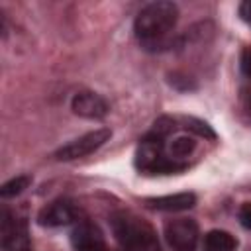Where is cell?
<instances>
[{
  "instance_id": "52a82bcc",
  "label": "cell",
  "mask_w": 251,
  "mask_h": 251,
  "mask_svg": "<svg viewBox=\"0 0 251 251\" xmlns=\"http://www.w3.org/2000/svg\"><path fill=\"white\" fill-rule=\"evenodd\" d=\"M71 108L76 116H82V118H88V120H100L108 114V102L96 94V92H76L73 96V102H71Z\"/></svg>"
},
{
  "instance_id": "7a4b0ae2",
  "label": "cell",
  "mask_w": 251,
  "mask_h": 251,
  "mask_svg": "<svg viewBox=\"0 0 251 251\" xmlns=\"http://www.w3.org/2000/svg\"><path fill=\"white\" fill-rule=\"evenodd\" d=\"M114 235L122 251H161L155 229L131 214H120L112 220Z\"/></svg>"
},
{
  "instance_id": "3957f363",
  "label": "cell",
  "mask_w": 251,
  "mask_h": 251,
  "mask_svg": "<svg viewBox=\"0 0 251 251\" xmlns=\"http://www.w3.org/2000/svg\"><path fill=\"white\" fill-rule=\"evenodd\" d=\"M165 239L173 251H194L198 243V226L192 218H176L167 222Z\"/></svg>"
},
{
  "instance_id": "9a60e30c",
  "label": "cell",
  "mask_w": 251,
  "mask_h": 251,
  "mask_svg": "<svg viewBox=\"0 0 251 251\" xmlns=\"http://www.w3.org/2000/svg\"><path fill=\"white\" fill-rule=\"evenodd\" d=\"M176 126H175V120L173 118H159L157 122H155V126H153V129H151V135H157V137H165V135H169L173 129H175Z\"/></svg>"
},
{
  "instance_id": "ba28073f",
  "label": "cell",
  "mask_w": 251,
  "mask_h": 251,
  "mask_svg": "<svg viewBox=\"0 0 251 251\" xmlns=\"http://www.w3.org/2000/svg\"><path fill=\"white\" fill-rule=\"evenodd\" d=\"M0 235H2V249L4 251H29V237H27V229L25 224L22 220H2V227H0Z\"/></svg>"
},
{
  "instance_id": "2e32d148",
  "label": "cell",
  "mask_w": 251,
  "mask_h": 251,
  "mask_svg": "<svg viewBox=\"0 0 251 251\" xmlns=\"http://www.w3.org/2000/svg\"><path fill=\"white\" fill-rule=\"evenodd\" d=\"M239 222H241L243 227L251 229V202H245L239 208Z\"/></svg>"
},
{
  "instance_id": "4fadbf2b",
  "label": "cell",
  "mask_w": 251,
  "mask_h": 251,
  "mask_svg": "<svg viewBox=\"0 0 251 251\" xmlns=\"http://www.w3.org/2000/svg\"><path fill=\"white\" fill-rule=\"evenodd\" d=\"M29 182H31V176H27V175L16 176V178H12V180H8V182L2 184V188H0V196H2V198L18 196V194H22V192L29 186Z\"/></svg>"
},
{
  "instance_id": "5b68a950",
  "label": "cell",
  "mask_w": 251,
  "mask_h": 251,
  "mask_svg": "<svg viewBox=\"0 0 251 251\" xmlns=\"http://www.w3.org/2000/svg\"><path fill=\"white\" fill-rule=\"evenodd\" d=\"M163 139L157 137V135H147L139 147H137V153H135V165L143 171H149V173H157V169L161 167V163L167 159L163 155Z\"/></svg>"
},
{
  "instance_id": "277c9868",
  "label": "cell",
  "mask_w": 251,
  "mask_h": 251,
  "mask_svg": "<svg viewBox=\"0 0 251 251\" xmlns=\"http://www.w3.org/2000/svg\"><path fill=\"white\" fill-rule=\"evenodd\" d=\"M112 131L108 127H100V129H94V131H88L84 135H80L78 139L63 145L55 157L61 159V161H71V159H80V157H86L90 155L92 151H96L98 147H102L108 139H110Z\"/></svg>"
},
{
  "instance_id": "e0dca14e",
  "label": "cell",
  "mask_w": 251,
  "mask_h": 251,
  "mask_svg": "<svg viewBox=\"0 0 251 251\" xmlns=\"http://www.w3.org/2000/svg\"><path fill=\"white\" fill-rule=\"evenodd\" d=\"M239 16H241V20H243L247 25H251V0L241 2V6H239Z\"/></svg>"
},
{
  "instance_id": "ac0fdd59",
  "label": "cell",
  "mask_w": 251,
  "mask_h": 251,
  "mask_svg": "<svg viewBox=\"0 0 251 251\" xmlns=\"http://www.w3.org/2000/svg\"><path fill=\"white\" fill-rule=\"evenodd\" d=\"M241 71L247 76H251V47H247L243 51V55H241Z\"/></svg>"
},
{
  "instance_id": "30bf717a",
  "label": "cell",
  "mask_w": 251,
  "mask_h": 251,
  "mask_svg": "<svg viewBox=\"0 0 251 251\" xmlns=\"http://www.w3.org/2000/svg\"><path fill=\"white\" fill-rule=\"evenodd\" d=\"M145 204L151 210H159V212H182L196 204V196L192 192H178V194H171V196L147 198Z\"/></svg>"
},
{
  "instance_id": "7c38bea8",
  "label": "cell",
  "mask_w": 251,
  "mask_h": 251,
  "mask_svg": "<svg viewBox=\"0 0 251 251\" xmlns=\"http://www.w3.org/2000/svg\"><path fill=\"white\" fill-rule=\"evenodd\" d=\"M194 147H196L194 137H190V135H180V137L173 139V143H171V147H169V155H171L173 159H184V157H188V155L194 151Z\"/></svg>"
},
{
  "instance_id": "8992f818",
  "label": "cell",
  "mask_w": 251,
  "mask_h": 251,
  "mask_svg": "<svg viewBox=\"0 0 251 251\" xmlns=\"http://www.w3.org/2000/svg\"><path fill=\"white\" fill-rule=\"evenodd\" d=\"M76 218H78V210L75 208L73 202H69V200H55V202L47 204L39 212L37 222L41 226H47V227H59V226L73 224Z\"/></svg>"
},
{
  "instance_id": "9c48e42d",
  "label": "cell",
  "mask_w": 251,
  "mask_h": 251,
  "mask_svg": "<svg viewBox=\"0 0 251 251\" xmlns=\"http://www.w3.org/2000/svg\"><path fill=\"white\" fill-rule=\"evenodd\" d=\"M71 241H73L75 251H106L102 231L90 222H80L73 229Z\"/></svg>"
},
{
  "instance_id": "5bb4252c",
  "label": "cell",
  "mask_w": 251,
  "mask_h": 251,
  "mask_svg": "<svg viewBox=\"0 0 251 251\" xmlns=\"http://www.w3.org/2000/svg\"><path fill=\"white\" fill-rule=\"evenodd\" d=\"M184 127L190 129V131H194L200 137H208V139H214L216 137V133L210 129L208 124H204L200 120H194V118H184Z\"/></svg>"
},
{
  "instance_id": "8fae6325",
  "label": "cell",
  "mask_w": 251,
  "mask_h": 251,
  "mask_svg": "<svg viewBox=\"0 0 251 251\" xmlns=\"http://www.w3.org/2000/svg\"><path fill=\"white\" fill-rule=\"evenodd\" d=\"M235 237L222 229H212L204 239V251H235Z\"/></svg>"
},
{
  "instance_id": "6da1fadb",
  "label": "cell",
  "mask_w": 251,
  "mask_h": 251,
  "mask_svg": "<svg viewBox=\"0 0 251 251\" xmlns=\"http://www.w3.org/2000/svg\"><path fill=\"white\" fill-rule=\"evenodd\" d=\"M178 8L173 2H151L135 18V35L145 43H155L165 37L176 24Z\"/></svg>"
}]
</instances>
